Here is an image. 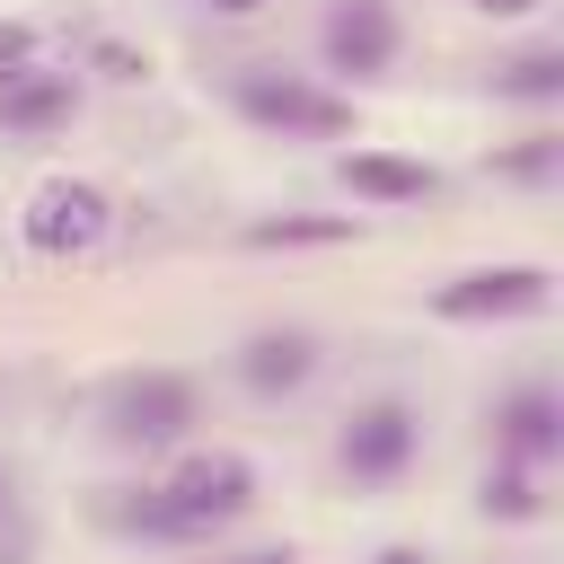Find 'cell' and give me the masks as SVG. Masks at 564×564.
<instances>
[{
	"label": "cell",
	"mask_w": 564,
	"mask_h": 564,
	"mask_svg": "<svg viewBox=\"0 0 564 564\" xmlns=\"http://www.w3.org/2000/svg\"><path fill=\"white\" fill-rule=\"evenodd\" d=\"M229 106L256 123V132H282V141H344L352 132V97L291 70V62H238L229 70Z\"/></svg>",
	"instance_id": "7a4b0ae2"
},
{
	"label": "cell",
	"mask_w": 564,
	"mask_h": 564,
	"mask_svg": "<svg viewBox=\"0 0 564 564\" xmlns=\"http://www.w3.org/2000/svg\"><path fill=\"white\" fill-rule=\"evenodd\" d=\"M194 423H203V388H194L185 370H123V379H106V397H97V432H106L115 449H132V458L176 449Z\"/></svg>",
	"instance_id": "3957f363"
},
{
	"label": "cell",
	"mask_w": 564,
	"mask_h": 564,
	"mask_svg": "<svg viewBox=\"0 0 564 564\" xmlns=\"http://www.w3.org/2000/svg\"><path fill=\"white\" fill-rule=\"evenodd\" d=\"M203 9H212V18H256L264 0H203Z\"/></svg>",
	"instance_id": "ffe728a7"
},
{
	"label": "cell",
	"mask_w": 564,
	"mask_h": 564,
	"mask_svg": "<svg viewBox=\"0 0 564 564\" xmlns=\"http://www.w3.org/2000/svg\"><path fill=\"white\" fill-rule=\"evenodd\" d=\"M0 511H9V467H0Z\"/></svg>",
	"instance_id": "44dd1931"
},
{
	"label": "cell",
	"mask_w": 564,
	"mask_h": 564,
	"mask_svg": "<svg viewBox=\"0 0 564 564\" xmlns=\"http://www.w3.org/2000/svg\"><path fill=\"white\" fill-rule=\"evenodd\" d=\"M494 97L502 106H564V53L555 44H529L494 70Z\"/></svg>",
	"instance_id": "7c38bea8"
},
{
	"label": "cell",
	"mask_w": 564,
	"mask_h": 564,
	"mask_svg": "<svg viewBox=\"0 0 564 564\" xmlns=\"http://www.w3.org/2000/svg\"><path fill=\"white\" fill-rule=\"evenodd\" d=\"M476 511H485V520H538V511H546L538 467H511V458H502V467L476 485Z\"/></svg>",
	"instance_id": "5bb4252c"
},
{
	"label": "cell",
	"mask_w": 564,
	"mask_h": 564,
	"mask_svg": "<svg viewBox=\"0 0 564 564\" xmlns=\"http://www.w3.org/2000/svg\"><path fill=\"white\" fill-rule=\"evenodd\" d=\"M317 335L308 326H256L238 352H229V379L247 388V397H264V405H282V397H300L308 379H317Z\"/></svg>",
	"instance_id": "ba28073f"
},
{
	"label": "cell",
	"mask_w": 564,
	"mask_h": 564,
	"mask_svg": "<svg viewBox=\"0 0 564 564\" xmlns=\"http://www.w3.org/2000/svg\"><path fill=\"white\" fill-rule=\"evenodd\" d=\"M370 564H432V555H423V546H379Z\"/></svg>",
	"instance_id": "d6986e66"
},
{
	"label": "cell",
	"mask_w": 564,
	"mask_h": 564,
	"mask_svg": "<svg viewBox=\"0 0 564 564\" xmlns=\"http://www.w3.org/2000/svg\"><path fill=\"white\" fill-rule=\"evenodd\" d=\"M106 238H115V194L88 185V176H44V185L26 194V212H18V247H26L35 264H79V256H97Z\"/></svg>",
	"instance_id": "277c9868"
},
{
	"label": "cell",
	"mask_w": 564,
	"mask_h": 564,
	"mask_svg": "<svg viewBox=\"0 0 564 564\" xmlns=\"http://www.w3.org/2000/svg\"><path fill=\"white\" fill-rule=\"evenodd\" d=\"M555 167H564L555 132H529L520 150H494V176H511V185H555Z\"/></svg>",
	"instance_id": "9a60e30c"
},
{
	"label": "cell",
	"mask_w": 564,
	"mask_h": 564,
	"mask_svg": "<svg viewBox=\"0 0 564 564\" xmlns=\"http://www.w3.org/2000/svg\"><path fill=\"white\" fill-rule=\"evenodd\" d=\"M70 115H79V79L53 70V62H35L26 79L0 88V132H9V141H44V132H62Z\"/></svg>",
	"instance_id": "30bf717a"
},
{
	"label": "cell",
	"mask_w": 564,
	"mask_h": 564,
	"mask_svg": "<svg viewBox=\"0 0 564 564\" xmlns=\"http://www.w3.org/2000/svg\"><path fill=\"white\" fill-rule=\"evenodd\" d=\"M229 564H300L291 546H247V555H229Z\"/></svg>",
	"instance_id": "ac0fdd59"
},
{
	"label": "cell",
	"mask_w": 564,
	"mask_h": 564,
	"mask_svg": "<svg viewBox=\"0 0 564 564\" xmlns=\"http://www.w3.org/2000/svg\"><path fill=\"white\" fill-rule=\"evenodd\" d=\"M397 53H405V18H397V0H326V18H317V62L335 70V79H388L397 70Z\"/></svg>",
	"instance_id": "52a82bcc"
},
{
	"label": "cell",
	"mask_w": 564,
	"mask_h": 564,
	"mask_svg": "<svg viewBox=\"0 0 564 564\" xmlns=\"http://www.w3.org/2000/svg\"><path fill=\"white\" fill-rule=\"evenodd\" d=\"M247 502H256V458H247V449H185L159 485H123V494H106L97 520H106L115 538L203 546V538H220Z\"/></svg>",
	"instance_id": "6da1fadb"
},
{
	"label": "cell",
	"mask_w": 564,
	"mask_h": 564,
	"mask_svg": "<svg viewBox=\"0 0 564 564\" xmlns=\"http://www.w3.org/2000/svg\"><path fill=\"white\" fill-rule=\"evenodd\" d=\"M476 18H529V9H546V0H467Z\"/></svg>",
	"instance_id": "e0dca14e"
},
{
	"label": "cell",
	"mask_w": 564,
	"mask_h": 564,
	"mask_svg": "<svg viewBox=\"0 0 564 564\" xmlns=\"http://www.w3.org/2000/svg\"><path fill=\"white\" fill-rule=\"evenodd\" d=\"M414 458H423V414H414L405 397H370V405H352L344 432H335V467H344L352 485H397Z\"/></svg>",
	"instance_id": "8992f818"
},
{
	"label": "cell",
	"mask_w": 564,
	"mask_h": 564,
	"mask_svg": "<svg viewBox=\"0 0 564 564\" xmlns=\"http://www.w3.org/2000/svg\"><path fill=\"white\" fill-rule=\"evenodd\" d=\"M494 449L511 467H555L564 458V397L546 379H520L502 405H494Z\"/></svg>",
	"instance_id": "9c48e42d"
},
{
	"label": "cell",
	"mask_w": 564,
	"mask_h": 564,
	"mask_svg": "<svg viewBox=\"0 0 564 564\" xmlns=\"http://www.w3.org/2000/svg\"><path fill=\"white\" fill-rule=\"evenodd\" d=\"M35 62H44V53H35V26H26V18H0V88L26 79Z\"/></svg>",
	"instance_id": "2e32d148"
},
{
	"label": "cell",
	"mask_w": 564,
	"mask_h": 564,
	"mask_svg": "<svg viewBox=\"0 0 564 564\" xmlns=\"http://www.w3.org/2000/svg\"><path fill=\"white\" fill-rule=\"evenodd\" d=\"M546 308H555V273L546 264H476V273L432 291L441 326H502V317H546Z\"/></svg>",
	"instance_id": "5b68a950"
},
{
	"label": "cell",
	"mask_w": 564,
	"mask_h": 564,
	"mask_svg": "<svg viewBox=\"0 0 564 564\" xmlns=\"http://www.w3.org/2000/svg\"><path fill=\"white\" fill-rule=\"evenodd\" d=\"M361 238L352 212H282V220H247V247H344Z\"/></svg>",
	"instance_id": "4fadbf2b"
},
{
	"label": "cell",
	"mask_w": 564,
	"mask_h": 564,
	"mask_svg": "<svg viewBox=\"0 0 564 564\" xmlns=\"http://www.w3.org/2000/svg\"><path fill=\"white\" fill-rule=\"evenodd\" d=\"M344 185H352L361 203H432V194H441V167L397 159V150H344Z\"/></svg>",
	"instance_id": "8fae6325"
}]
</instances>
